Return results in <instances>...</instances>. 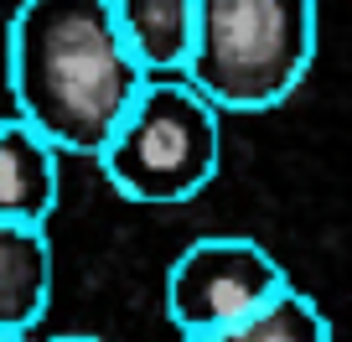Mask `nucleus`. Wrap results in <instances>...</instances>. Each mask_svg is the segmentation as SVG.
<instances>
[{
    "label": "nucleus",
    "instance_id": "f257e3e1",
    "mask_svg": "<svg viewBox=\"0 0 352 342\" xmlns=\"http://www.w3.org/2000/svg\"><path fill=\"white\" fill-rule=\"evenodd\" d=\"M114 0H21L6 26V89L16 114L63 156H99L145 89Z\"/></svg>",
    "mask_w": 352,
    "mask_h": 342
},
{
    "label": "nucleus",
    "instance_id": "f03ea898",
    "mask_svg": "<svg viewBox=\"0 0 352 342\" xmlns=\"http://www.w3.org/2000/svg\"><path fill=\"white\" fill-rule=\"evenodd\" d=\"M316 57V0H197L187 78L223 114L275 109Z\"/></svg>",
    "mask_w": 352,
    "mask_h": 342
},
{
    "label": "nucleus",
    "instance_id": "7ed1b4c3",
    "mask_svg": "<svg viewBox=\"0 0 352 342\" xmlns=\"http://www.w3.org/2000/svg\"><path fill=\"white\" fill-rule=\"evenodd\" d=\"M120 197L140 208H176L197 197L223 166V109L187 73L145 78L135 109L99 151Z\"/></svg>",
    "mask_w": 352,
    "mask_h": 342
},
{
    "label": "nucleus",
    "instance_id": "20e7f679",
    "mask_svg": "<svg viewBox=\"0 0 352 342\" xmlns=\"http://www.w3.org/2000/svg\"><path fill=\"white\" fill-rule=\"evenodd\" d=\"M290 290V275L259 239L208 233L192 239L166 270V317L182 337L228 332Z\"/></svg>",
    "mask_w": 352,
    "mask_h": 342
},
{
    "label": "nucleus",
    "instance_id": "39448f33",
    "mask_svg": "<svg viewBox=\"0 0 352 342\" xmlns=\"http://www.w3.org/2000/svg\"><path fill=\"white\" fill-rule=\"evenodd\" d=\"M63 151L21 114H0V223H36L57 213L63 197Z\"/></svg>",
    "mask_w": 352,
    "mask_h": 342
},
{
    "label": "nucleus",
    "instance_id": "423d86ee",
    "mask_svg": "<svg viewBox=\"0 0 352 342\" xmlns=\"http://www.w3.org/2000/svg\"><path fill=\"white\" fill-rule=\"evenodd\" d=\"M52 239L36 223H0V332L32 337L52 301Z\"/></svg>",
    "mask_w": 352,
    "mask_h": 342
},
{
    "label": "nucleus",
    "instance_id": "0eeeda50",
    "mask_svg": "<svg viewBox=\"0 0 352 342\" xmlns=\"http://www.w3.org/2000/svg\"><path fill=\"white\" fill-rule=\"evenodd\" d=\"M120 32L151 78L187 73L197 36V0H114Z\"/></svg>",
    "mask_w": 352,
    "mask_h": 342
},
{
    "label": "nucleus",
    "instance_id": "6e6552de",
    "mask_svg": "<svg viewBox=\"0 0 352 342\" xmlns=\"http://www.w3.org/2000/svg\"><path fill=\"white\" fill-rule=\"evenodd\" d=\"M182 342H331V321L321 317V306L306 290L290 286L275 306H264L259 317L239 321L228 332H202V337H182Z\"/></svg>",
    "mask_w": 352,
    "mask_h": 342
},
{
    "label": "nucleus",
    "instance_id": "1a4fd4ad",
    "mask_svg": "<svg viewBox=\"0 0 352 342\" xmlns=\"http://www.w3.org/2000/svg\"><path fill=\"white\" fill-rule=\"evenodd\" d=\"M47 342H104V337H88V332H57V337H47Z\"/></svg>",
    "mask_w": 352,
    "mask_h": 342
},
{
    "label": "nucleus",
    "instance_id": "9d476101",
    "mask_svg": "<svg viewBox=\"0 0 352 342\" xmlns=\"http://www.w3.org/2000/svg\"><path fill=\"white\" fill-rule=\"evenodd\" d=\"M0 342H32V337H16V332H0Z\"/></svg>",
    "mask_w": 352,
    "mask_h": 342
}]
</instances>
